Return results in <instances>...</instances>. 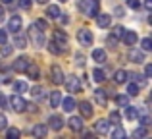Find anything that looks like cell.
Masks as SVG:
<instances>
[{
	"instance_id": "obj_1",
	"label": "cell",
	"mask_w": 152,
	"mask_h": 139,
	"mask_svg": "<svg viewBox=\"0 0 152 139\" xmlns=\"http://www.w3.org/2000/svg\"><path fill=\"white\" fill-rule=\"evenodd\" d=\"M98 6H100L98 0H81V2H79V8H81L89 18H94V15L98 14Z\"/></svg>"
},
{
	"instance_id": "obj_2",
	"label": "cell",
	"mask_w": 152,
	"mask_h": 139,
	"mask_svg": "<svg viewBox=\"0 0 152 139\" xmlns=\"http://www.w3.org/2000/svg\"><path fill=\"white\" fill-rule=\"evenodd\" d=\"M29 39L35 46H45V31H41L37 25L29 27Z\"/></svg>"
},
{
	"instance_id": "obj_3",
	"label": "cell",
	"mask_w": 152,
	"mask_h": 139,
	"mask_svg": "<svg viewBox=\"0 0 152 139\" xmlns=\"http://www.w3.org/2000/svg\"><path fill=\"white\" fill-rule=\"evenodd\" d=\"M10 104H12V110H15V112H23V110L27 108V102L23 101V97L21 95H12V99H10Z\"/></svg>"
},
{
	"instance_id": "obj_4",
	"label": "cell",
	"mask_w": 152,
	"mask_h": 139,
	"mask_svg": "<svg viewBox=\"0 0 152 139\" xmlns=\"http://www.w3.org/2000/svg\"><path fill=\"white\" fill-rule=\"evenodd\" d=\"M66 81V87L69 93H79L81 91V81H79V77H75V75H71V77L64 79Z\"/></svg>"
},
{
	"instance_id": "obj_5",
	"label": "cell",
	"mask_w": 152,
	"mask_h": 139,
	"mask_svg": "<svg viewBox=\"0 0 152 139\" xmlns=\"http://www.w3.org/2000/svg\"><path fill=\"white\" fill-rule=\"evenodd\" d=\"M77 39H79V43H81L83 46H91L93 45V33H91L89 29H81L77 33Z\"/></svg>"
},
{
	"instance_id": "obj_6",
	"label": "cell",
	"mask_w": 152,
	"mask_h": 139,
	"mask_svg": "<svg viewBox=\"0 0 152 139\" xmlns=\"http://www.w3.org/2000/svg\"><path fill=\"white\" fill-rule=\"evenodd\" d=\"M94 18H96V25L100 27V29H106V27H110L112 15H108V14H96Z\"/></svg>"
},
{
	"instance_id": "obj_7",
	"label": "cell",
	"mask_w": 152,
	"mask_h": 139,
	"mask_svg": "<svg viewBox=\"0 0 152 139\" xmlns=\"http://www.w3.org/2000/svg\"><path fill=\"white\" fill-rule=\"evenodd\" d=\"M129 60L133 62V64H142V62H145V52H142V50H137V49L129 50Z\"/></svg>"
},
{
	"instance_id": "obj_8",
	"label": "cell",
	"mask_w": 152,
	"mask_h": 139,
	"mask_svg": "<svg viewBox=\"0 0 152 139\" xmlns=\"http://www.w3.org/2000/svg\"><path fill=\"white\" fill-rule=\"evenodd\" d=\"M94 132L100 133V135H106V133L110 132V122L108 120H98L96 124H94Z\"/></svg>"
},
{
	"instance_id": "obj_9",
	"label": "cell",
	"mask_w": 152,
	"mask_h": 139,
	"mask_svg": "<svg viewBox=\"0 0 152 139\" xmlns=\"http://www.w3.org/2000/svg\"><path fill=\"white\" fill-rule=\"evenodd\" d=\"M50 74H52V81L54 83H64V71L60 66H52V70H50Z\"/></svg>"
},
{
	"instance_id": "obj_10",
	"label": "cell",
	"mask_w": 152,
	"mask_h": 139,
	"mask_svg": "<svg viewBox=\"0 0 152 139\" xmlns=\"http://www.w3.org/2000/svg\"><path fill=\"white\" fill-rule=\"evenodd\" d=\"M54 43L56 45H60L62 49H66V45H67V35L64 33V31H54Z\"/></svg>"
},
{
	"instance_id": "obj_11",
	"label": "cell",
	"mask_w": 152,
	"mask_h": 139,
	"mask_svg": "<svg viewBox=\"0 0 152 139\" xmlns=\"http://www.w3.org/2000/svg\"><path fill=\"white\" fill-rule=\"evenodd\" d=\"M94 101H96V104H98V106H106V104H108L106 91H102V89H96V91H94Z\"/></svg>"
},
{
	"instance_id": "obj_12",
	"label": "cell",
	"mask_w": 152,
	"mask_h": 139,
	"mask_svg": "<svg viewBox=\"0 0 152 139\" xmlns=\"http://www.w3.org/2000/svg\"><path fill=\"white\" fill-rule=\"evenodd\" d=\"M48 124H50V128L54 129V132H60V129L64 128L62 116H50V118H48Z\"/></svg>"
},
{
	"instance_id": "obj_13",
	"label": "cell",
	"mask_w": 152,
	"mask_h": 139,
	"mask_svg": "<svg viewBox=\"0 0 152 139\" xmlns=\"http://www.w3.org/2000/svg\"><path fill=\"white\" fill-rule=\"evenodd\" d=\"M121 39H123V43H125V45H135V43H137V31L125 29V33L121 35Z\"/></svg>"
},
{
	"instance_id": "obj_14",
	"label": "cell",
	"mask_w": 152,
	"mask_h": 139,
	"mask_svg": "<svg viewBox=\"0 0 152 139\" xmlns=\"http://www.w3.org/2000/svg\"><path fill=\"white\" fill-rule=\"evenodd\" d=\"M8 29L14 31V33H18V31L21 29V18H19V15H14V18L8 21Z\"/></svg>"
},
{
	"instance_id": "obj_15",
	"label": "cell",
	"mask_w": 152,
	"mask_h": 139,
	"mask_svg": "<svg viewBox=\"0 0 152 139\" xmlns=\"http://www.w3.org/2000/svg\"><path fill=\"white\" fill-rule=\"evenodd\" d=\"M27 64H29V58H25V56H19L18 60L14 62V70H15V71H25Z\"/></svg>"
},
{
	"instance_id": "obj_16",
	"label": "cell",
	"mask_w": 152,
	"mask_h": 139,
	"mask_svg": "<svg viewBox=\"0 0 152 139\" xmlns=\"http://www.w3.org/2000/svg\"><path fill=\"white\" fill-rule=\"evenodd\" d=\"M69 128H71V132H83V120L77 118V116H73L69 120Z\"/></svg>"
},
{
	"instance_id": "obj_17",
	"label": "cell",
	"mask_w": 152,
	"mask_h": 139,
	"mask_svg": "<svg viewBox=\"0 0 152 139\" xmlns=\"http://www.w3.org/2000/svg\"><path fill=\"white\" fill-rule=\"evenodd\" d=\"M139 114H141V112H139V108H135V106H129V104L125 106V118H127V120H137Z\"/></svg>"
},
{
	"instance_id": "obj_18",
	"label": "cell",
	"mask_w": 152,
	"mask_h": 139,
	"mask_svg": "<svg viewBox=\"0 0 152 139\" xmlns=\"http://www.w3.org/2000/svg\"><path fill=\"white\" fill-rule=\"evenodd\" d=\"M25 74L29 75V79H39V66L37 64H27Z\"/></svg>"
},
{
	"instance_id": "obj_19",
	"label": "cell",
	"mask_w": 152,
	"mask_h": 139,
	"mask_svg": "<svg viewBox=\"0 0 152 139\" xmlns=\"http://www.w3.org/2000/svg\"><path fill=\"white\" fill-rule=\"evenodd\" d=\"M93 60L94 62H106V50L104 49H94L93 50Z\"/></svg>"
},
{
	"instance_id": "obj_20",
	"label": "cell",
	"mask_w": 152,
	"mask_h": 139,
	"mask_svg": "<svg viewBox=\"0 0 152 139\" xmlns=\"http://www.w3.org/2000/svg\"><path fill=\"white\" fill-rule=\"evenodd\" d=\"M60 101H62L60 91H52V93H50V106H52V108H58V106H60Z\"/></svg>"
},
{
	"instance_id": "obj_21",
	"label": "cell",
	"mask_w": 152,
	"mask_h": 139,
	"mask_svg": "<svg viewBox=\"0 0 152 139\" xmlns=\"http://www.w3.org/2000/svg\"><path fill=\"white\" fill-rule=\"evenodd\" d=\"M60 102H62V106H64L66 112H71V110L75 108V99L73 97H67V99H64V101H60Z\"/></svg>"
},
{
	"instance_id": "obj_22",
	"label": "cell",
	"mask_w": 152,
	"mask_h": 139,
	"mask_svg": "<svg viewBox=\"0 0 152 139\" xmlns=\"http://www.w3.org/2000/svg\"><path fill=\"white\" fill-rule=\"evenodd\" d=\"M46 132H48V128H46L45 124H37V126L33 128V135H35V137H45Z\"/></svg>"
},
{
	"instance_id": "obj_23",
	"label": "cell",
	"mask_w": 152,
	"mask_h": 139,
	"mask_svg": "<svg viewBox=\"0 0 152 139\" xmlns=\"http://www.w3.org/2000/svg\"><path fill=\"white\" fill-rule=\"evenodd\" d=\"M79 110H81V114L85 118H91V116H93V108H91V104H89V102H85V101L79 104Z\"/></svg>"
},
{
	"instance_id": "obj_24",
	"label": "cell",
	"mask_w": 152,
	"mask_h": 139,
	"mask_svg": "<svg viewBox=\"0 0 152 139\" xmlns=\"http://www.w3.org/2000/svg\"><path fill=\"white\" fill-rule=\"evenodd\" d=\"M93 79H94L96 83H102L104 79H106V71H104V70H100V68H96V70L93 71Z\"/></svg>"
},
{
	"instance_id": "obj_25",
	"label": "cell",
	"mask_w": 152,
	"mask_h": 139,
	"mask_svg": "<svg viewBox=\"0 0 152 139\" xmlns=\"http://www.w3.org/2000/svg\"><path fill=\"white\" fill-rule=\"evenodd\" d=\"M14 46H15V49H25V46H27V39L21 37V35H15V37H14Z\"/></svg>"
},
{
	"instance_id": "obj_26",
	"label": "cell",
	"mask_w": 152,
	"mask_h": 139,
	"mask_svg": "<svg viewBox=\"0 0 152 139\" xmlns=\"http://www.w3.org/2000/svg\"><path fill=\"white\" fill-rule=\"evenodd\" d=\"M46 15H48L50 19L60 18V8L58 6H48V8H46Z\"/></svg>"
},
{
	"instance_id": "obj_27",
	"label": "cell",
	"mask_w": 152,
	"mask_h": 139,
	"mask_svg": "<svg viewBox=\"0 0 152 139\" xmlns=\"http://www.w3.org/2000/svg\"><path fill=\"white\" fill-rule=\"evenodd\" d=\"M127 77H129V74H127L125 70H118V71H115V81H118V83H125Z\"/></svg>"
},
{
	"instance_id": "obj_28",
	"label": "cell",
	"mask_w": 152,
	"mask_h": 139,
	"mask_svg": "<svg viewBox=\"0 0 152 139\" xmlns=\"http://www.w3.org/2000/svg\"><path fill=\"white\" fill-rule=\"evenodd\" d=\"M12 87H14V93H25V91L29 89V87H27V83H23V81H15Z\"/></svg>"
},
{
	"instance_id": "obj_29",
	"label": "cell",
	"mask_w": 152,
	"mask_h": 139,
	"mask_svg": "<svg viewBox=\"0 0 152 139\" xmlns=\"http://www.w3.org/2000/svg\"><path fill=\"white\" fill-rule=\"evenodd\" d=\"M139 89H141V87L137 85V83H129V85H127V95H129V97H135V95L139 93Z\"/></svg>"
},
{
	"instance_id": "obj_30",
	"label": "cell",
	"mask_w": 152,
	"mask_h": 139,
	"mask_svg": "<svg viewBox=\"0 0 152 139\" xmlns=\"http://www.w3.org/2000/svg\"><path fill=\"white\" fill-rule=\"evenodd\" d=\"M131 77L135 79V83H137L139 87H145V85H146V77H142V75H137V74H131Z\"/></svg>"
},
{
	"instance_id": "obj_31",
	"label": "cell",
	"mask_w": 152,
	"mask_h": 139,
	"mask_svg": "<svg viewBox=\"0 0 152 139\" xmlns=\"http://www.w3.org/2000/svg\"><path fill=\"white\" fill-rule=\"evenodd\" d=\"M115 102H118L119 106H127L129 104V95H119V97L115 99Z\"/></svg>"
},
{
	"instance_id": "obj_32",
	"label": "cell",
	"mask_w": 152,
	"mask_h": 139,
	"mask_svg": "<svg viewBox=\"0 0 152 139\" xmlns=\"http://www.w3.org/2000/svg\"><path fill=\"white\" fill-rule=\"evenodd\" d=\"M112 137H114V139H123V137H125V132H123V129L118 126V128L112 132Z\"/></svg>"
},
{
	"instance_id": "obj_33",
	"label": "cell",
	"mask_w": 152,
	"mask_h": 139,
	"mask_svg": "<svg viewBox=\"0 0 152 139\" xmlns=\"http://www.w3.org/2000/svg\"><path fill=\"white\" fill-rule=\"evenodd\" d=\"M6 135H8V139H18L19 137V129L18 128H10L6 132Z\"/></svg>"
},
{
	"instance_id": "obj_34",
	"label": "cell",
	"mask_w": 152,
	"mask_h": 139,
	"mask_svg": "<svg viewBox=\"0 0 152 139\" xmlns=\"http://www.w3.org/2000/svg\"><path fill=\"white\" fill-rule=\"evenodd\" d=\"M12 50H14V49H12L10 45L2 43V49H0V54H2V56H10V54H12Z\"/></svg>"
},
{
	"instance_id": "obj_35",
	"label": "cell",
	"mask_w": 152,
	"mask_h": 139,
	"mask_svg": "<svg viewBox=\"0 0 152 139\" xmlns=\"http://www.w3.org/2000/svg\"><path fill=\"white\" fill-rule=\"evenodd\" d=\"M108 122H110V124H115V126H118L119 122H121V118H119V114H118V112H112V114H110V118H108Z\"/></svg>"
},
{
	"instance_id": "obj_36",
	"label": "cell",
	"mask_w": 152,
	"mask_h": 139,
	"mask_svg": "<svg viewBox=\"0 0 152 139\" xmlns=\"http://www.w3.org/2000/svg\"><path fill=\"white\" fill-rule=\"evenodd\" d=\"M133 135H135V137H146V135H148V132H146V126H142V128L135 129Z\"/></svg>"
},
{
	"instance_id": "obj_37",
	"label": "cell",
	"mask_w": 152,
	"mask_h": 139,
	"mask_svg": "<svg viewBox=\"0 0 152 139\" xmlns=\"http://www.w3.org/2000/svg\"><path fill=\"white\" fill-rule=\"evenodd\" d=\"M123 33H125V27L118 25V27H115V29H114V33H112V35H114L115 39H121V35H123Z\"/></svg>"
},
{
	"instance_id": "obj_38",
	"label": "cell",
	"mask_w": 152,
	"mask_h": 139,
	"mask_svg": "<svg viewBox=\"0 0 152 139\" xmlns=\"http://www.w3.org/2000/svg\"><path fill=\"white\" fill-rule=\"evenodd\" d=\"M48 50H50V52H52V54H60V52H64V50H62V49H58V45H56V43H54V41H52V43H50V45H48Z\"/></svg>"
},
{
	"instance_id": "obj_39",
	"label": "cell",
	"mask_w": 152,
	"mask_h": 139,
	"mask_svg": "<svg viewBox=\"0 0 152 139\" xmlns=\"http://www.w3.org/2000/svg\"><path fill=\"white\" fill-rule=\"evenodd\" d=\"M75 64H77L79 68H83V66H85V56H83V54H75Z\"/></svg>"
},
{
	"instance_id": "obj_40",
	"label": "cell",
	"mask_w": 152,
	"mask_h": 139,
	"mask_svg": "<svg viewBox=\"0 0 152 139\" xmlns=\"http://www.w3.org/2000/svg\"><path fill=\"white\" fill-rule=\"evenodd\" d=\"M142 50H152V41L150 39H142Z\"/></svg>"
},
{
	"instance_id": "obj_41",
	"label": "cell",
	"mask_w": 152,
	"mask_h": 139,
	"mask_svg": "<svg viewBox=\"0 0 152 139\" xmlns=\"http://www.w3.org/2000/svg\"><path fill=\"white\" fill-rule=\"evenodd\" d=\"M19 8L21 10H31V0H19Z\"/></svg>"
},
{
	"instance_id": "obj_42",
	"label": "cell",
	"mask_w": 152,
	"mask_h": 139,
	"mask_svg": "<svg viewBox=\"0 0 152 139\" xmlns=\"http://www.w3.org/2000/svg\"><path fill=\"white\" fill-rule=\"evenodd\" d=\"M127 6L133 8V10H139V8H141V2H139V0H127Z\"/></svg>"
},
{
	"instance_id": "obj_43",
	"label": "cell",
	"mask_w": 152,
	"mask_h": 139,
	"mask_svg": "<svg viewBox=\"0 0 152 139\" xmlns=\"http://www.w3.org/2000/svg\"><path fill=\"white\" fill-rule=\"evenodd\" d=\"M6 126H8V120H6V116L0 112V132H2V129H6Z\"/></svg>"
},
{
	"instance_id": "obj_44",
	"label": "cell",
	"mask_w": 152,
	"mask_h": 139,
	"mask_svg": "<svg viewBox=\"0 0 152 139\" xmlns=\"http://www.w3.org/2000/svg\"><path fill=\"white\" fill-rule=\"evenodd\" d=\"M29 93H31V95H33V97H41V93H42V89H41V87H33V89H31V91H29Z\"/></svg>"
},
{
	"instance_id": "obj_45",
	"label": "cell",
	"mask_w": 152,
	"mask_h": 139,
	"mask_svg": "<svg viewBox=\"0 0 152 139\" xmlns=\"http://www.w3.org/2000/svg\"><path fill=\"white\" fill-rule=\"evenodd\" d=\"M35 25H37V27H39V29H41V31H45L46 27H48V23H46V21H42V19H39V21L35 23Z\"/></svg>"
},
{
	"instance_id": "obj_46",
	"label": "cell",
	"mask_w": 152,
	"mask_h": 139,
	"mask_svg": "<svg viewBox=\"0 0 152 139\" xmlns=\"http://www.w3.org/2000/svg\"><path fill=\"white\" fill-rule=\"evenodd\" d=\"M145 77H146V79L152 77V66H150V64H146V68H145Z\"/></svg>"
},
{
	"instance_id": "obj_47",
	"label": "cell",
	"mask_w": 152,
	"mask_h": 139,
	"mask_svg": "<svg viewBox=\"0 0 152 139\" xmlns=\"http://www.w3.org/2000/svg\"><path fill=\"white\" fill-rule=\"evenodd\" d=\"M108 45H110V46H115V45H118V39H115L114 35H110V37H108Z\"/></svg>"
},
{
	"instance_id": "obj_48",
	"label": "cell",
	"mask_w": 152,
	"mask_h": 139,
	"mask_svg": "<svg viewBox=\"0 0 152 139\" xmlns=\"http://www.w3.org/2000/svg\"><path fill=\"white\" fill-rule=\"evenodd\" d=\"M6 106H8L6 97H4V95H0V108H6Z\"/></svg>"
},
{
	"instance_id": "obj_49",
	"label": "cell",
	"mask_w": 152,
	"mask_h": 139,
	"mask_svg": "<svg viewBox=\"0 0 152 139\" xmlns=\"http://www.w3.org/2000/svg\"><path fill=\"white\" fill-rule=\"evenodd\" d=\"M6 39H8L6 31H4V29H0V45H2V43H6Z\"/></svg>"
},
{
	"instance_id": "obj_50",
	"label": "cell",
	"mask_w": 152,
	"mask_h": 139,
	"mask_svg": "<svg viewBox=\"0 0 152 139\" xmlns=\"http://www.w3.org/2000/svg\"><path fill=\"white\" fill-rule=\"evenodd\" d=\"M141 124H142V126H148V124H150V116H142V118H141Z\"/></svg>"
},
{
	"instance_id": "obj_51",
	"label": "cell",
	"mask_w": 152,
	"mask_h": 139,
	"mask_svg": "<svg viewBox=\"0 0 152 139\" xmlns=\"http://www.w3.org/2000/svg\"><path fill=\"white\" fill-rule=\"evenodd\" d=\"M4 18H6V12H4V8L0 6V21H4Z\"/></svg>"
},
{
	"instance_id": "obj_52",
	"label": "cell",
	"mask_w": 152,
	"mask_h": 139,
	"mask_svg": "<svg viewBox=\"0 0 152 139\" xmlns=\"http://www.w3.org/2000/svg\"><path fill=\"white\" fill-rule=\"evenodd\" d=\"M145 8H146V10H152V0H146V2H145Z\"/></svg>"
},
{
	"instance_id": "obj_53",
	"label": "cell",
	"mask_w": 152,
	"mask_h": 139,
	"mask_svg": "<svg viewBox=\"0 0 152 139\" xmlns=\"http://www.w3.org/2000/svg\"><path fill=\"white\" fill-rule=\"evenodd\" d=\"M115 14H118L119 18H121V15H123V10H121V8H115Z\"/></svg>"
},
{
	"instance_id": "obj_54",
	"label": "cell",
	"mask_w": 152,
	"mask_h": 139,
	"mask_svg": "<svg viewBox=\"0 0 152 139\" xmlns=\"http://www.w3.org/2000/svg\"><path fill=\"white\" fill-rule=\"evenodd\" d=\"M2 2H4V4H12V2H14V0H2Z\"/></svg>"
},
{
	"instance_id": "obj_55",
	"label": "cell",
	"mask_w": 152,
	"mask_h": 139,
	"mask_svg": "<svg viewBox=\"0 0 152 139\" xmlns=\"http://www.w3.org/2000/svg\"><path fill=\"white\" fill-rule=\"evenodd\" d=\"M37 2H41V4H45V2H48V0H37Z\"/></svg>"
},
{
	"instance_id": "obj_56",
	"label": "cell",
	"mask_w": 152,
	"mask_h": 139,
	"mask_svg": "<svg viewBox=\"0 0 152 139\" xmlns=\"http://www.w3.org/2000/svg\"><path fill=\"white\" fill-rule=\"evenodd\" d=\"M60 2H67V0H60Z\"/></svg>"
}]
</instances>
